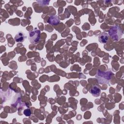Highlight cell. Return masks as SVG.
Returning a JSON list of instances; mask_svg holds the SVG:
<instances>
[{
    "label": "cell",
    "instance_id": "3957f363",
    "mask_svg": "<svg viewBox=\"0 0 124 124\" xmlns=\"http://www.w3.org/2000/svg\"><path fill=\"white\" fill-rule=\"evenodd\" d=\"M90 91L91 93L95 97H97L99 96L101 92L100 88L97 86L96 85L93 86L90 89Z\"/></svg>",
    "mask_w": 124,
    "mask_h": 124
},
{
    "label": "cell",
    "instance_id": "6da1fadb",
    "mask_svg": "<svg viewBox=\"0 0 124 124\" xmlns=\"http://www.w3.org/2000/svg\"><path fill=\"white\" fill-rule=\"evenodd\" d=\"M112 75H113V73L110 71L102 72L99 70L95 77L99 83H108Z\"/></svg>",
    "mask_w": 124,
    "mask_h": 124
},
{
    "label": "cell",
    "instance_id": "7a4b0ae2",
    "mask_svg": "<svg viewBox=\"0 0 124 124\" xmlns=\"http://www.w3.org/2000/svg\"><path fill=\"white\" fill-rule=\"evenodd\" d=\"M40 31L37 29H35L33 31L29 32V40L31 43H37L40 38Z\"/></svg>",
    "mask_w": 124,
    "mask_h": 124
},
{
    "label": "cell",
    "instance_id": "5b68a950",
    "mask_svg": "<svg viewBox=\"0 0 124 124\" xmlns=\"http://www.w3.org/2000/svg\"><path fill=\"white\" fill-rule=\"evenodd\" d=\"M26 36L22 32H19L15 36V40L18 42H23L26 38Z\"/></svg>",
    "mask_w": 124,
    "mask_h": 124
},
{
    "label": "cell",
    "instance_id": "277c9868",
    "mask_svg": "<svg viewBox=\"0 0 124 124\" xmlns=\"http://www.w3.org/2000/svg\"><path fill=\"white\" fill-rule=\"evenodd\" d=\"M108 39V34L106 32H102L98 37V40L101 43H106Z\"/></svg>",
    "mask_w": 124,
    "mask_h": 124
},
{
    "label": "cell",
    "instance_id": "8992f818",
    "mask_svg": "<svg viewBox=\"0 0 124 124\" xmlns=\"http://www.w3.org/2000/svg\"><path fill=\"white\" fill-rule=\"evenodd\" d=\"M23 113L26 116H30L31 114V111L30 109L27 108V109H26L24 110Z\"/></svg>",
    "mask_w": 124,
    "mask_h": 124
}]
</instances>
